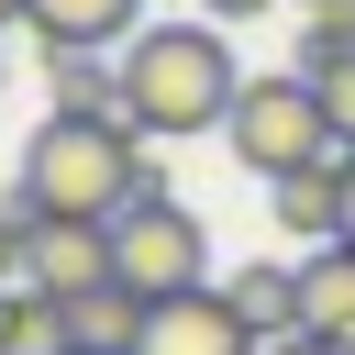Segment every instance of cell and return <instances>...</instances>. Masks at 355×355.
Instances as JSON below:
<instances>
[{
	"instance_id": "9c48e42d",
	"label": "cell",
	"mask_w": 355,
	"mask_h": 355,
	"mask_svg": "<svg viewBox=\"0 0 355 355\" xmlns=\"http://www.w3.org/2000/svg\"><path fill=\"white\" fill-rule=\"evenodd\" d=\"M22 22H33V44H100V55H122L144 33V0H22Z\"/></svg>"
},
{
	"instance_id": "3957f363",
	"label": "cell",
	"mask_w": 355,
	"mask_h": 355,
	"mask_svg": "<svg viewBox=\"0 0 355 355\" xmlns=\"http://www.w3.org/2000/svg\"><path fill=\"white\" fill-rule=\"evenodd\" d=\"M222 144L244 155V178H300V166L344 155V144H333V111H322V89H311L300 67H266V78H244V89H233V122H222Z\"/></svg>"
},
{
	"instance_id": "2e32d148",
	"label": "cell",
	"mask_w": 355,
	"mask_h": 355,
	"mask_svg": "<svg viewBox=\"0 0 355 355\" xmlns=\"http://www.w3.org/2000/svg\"><path fill=\"white\" fill-rule=\"evenodd\" d=\"M266 355H333V344H322V333H277Z\"/></svg>"
},
{
	"instance_id": "7c38bea8",
	"label": "cell",
	"mask_w": 355,
	"mask_h": 355,
	"mask_svg": "<svg viewBox=\"0 0 355 355\" xmlns=\"http://www.w3.org/2000/svg\"><path fill=\"white\" fill-rule=\"evenodd\" d=\"M0 355H78V322L55 288H0Z\"/></svg>"
},
{
	"instance_id": "5bb4252c",
	"label": "cell",
	"mask_w": 355,
	"mask_h": 355,
	"mask_svg": "<svg viewBox=\"0 0 355 355\" xmlns=\"http://www.w3.org/2000/svg\"><path fill=\"white\" fill-rule=\"evenodd\" d=\"M311 89H322V111H333V144L355 155V55H344L333 78H311Z\"/></svg>"
},
{
	"instance_id": "8992f818",
	"label": "cell",
	"mask_w": 355,
	"mask_h": 355,
	"mask_svg": "<svg viewBox=\"0 0 355 355\" xmlns=\"http://www.w3.org/2000/svg\"><path fill=\"white\" fill-rule=\"evenodd\" d=\"M266 211H277V233L311 255V244H344V155H322V166H300V178H266Z\"/></svg>"
},
{
	"instance_id": "ac0fdd59",
	"label": "cell",
	"mask_w": 355,
	"mask_h": 355,
	"mask_svg": "<svg viewBox=\"0 0 355 355\" xmlns=\"http://www.w3.org/2000/svg\"><path fill=\"white\" fill-rule=\"evenodd\" d=\"M0 22H22V0H0Z\"/></svg>"
},
{
	"instance_id": "4fadbf2b",
	"label": "cell",
	"mask_w": 355,
	"mask_h": 355,
	"mask_svg": "<svg viewBox=\"0 0 355 355\" xmlns=\"http://www.w3.org/2000/svg\"><path fill=\"white\" fill-rule=\"evenodd\" d=\"M222 300H233L266 344H277V333H300V266H233V277H222Z\"/></svg>"
},
{
	"instance_id": "6da1fadb",
	"label": "cell",
	"mask_w": 355,
	"mask_h": 355,
	"mask_svg": "<svg viewBox=\"0 0 355 355\" xmlns=\"http://www.w3.org/2000/svg\"><path fill=\"white\" fill-rule=\"evenodd\" d=\"M155 189H166L155 178V144L122 111H44L22 133V178H11V200L33 222H122Z\"/></svg>"
},
{
	"instance_id": "277c9868",
	"label": "cell",
	"mask_w": 355,
	"mask_h": 355,
	"mask_svg": "<svg viewBox=\"0 0 355 355\" xmlns=\"http://www.w3.org/2000/svg\"><path fill=\"white\" fill-rule=\"evenodd\" d=\"M111 277H133L144 300H178V288H211V233H200V211L189 200H133L122 222H111Z\"/></svg>"
},
{
	"instance_id": "ba28073f",
	"label": "cell",
	"mask_w": 355,
	"mask_h": 355,
	"mask_svg": "<svg viewBox=\"0 0 355 355\" xmlns=\"http://www.w3.org/2000/svg\"><path fill=\"white\" fill-rule=\"evenodd\" d=\"M300 333L355 355V244H311L300 255Z\"/></svg>"
},
{
	"instance_id": "52a82bcc",
	"label": "cell",
	"mask_w": 355,
	"mask_h": 355,
	"mask_svg": "<svg viewBox=\"0 0 355 355\" xmlns=\"http://www.w3.org/2000/svg\"><path fill=\"white\" fill-rule=\"evenodd\" d=\"M100 277H111V222H33V266H22V288L78 300V288H100Z\"/></svg>"
},
{
	"instance_id": "e0dca14e",
	"label": "cell",
	"mask_w": 355,
	"mask_h": 355,
	"mask_svg": "<svg viewBox=\"0 0 355 355\" xmlns=\"http://www.w3.org/2000/svg\"><path fill=\"white\" fill-rule=\"evenodd\" d=\"M344 244H355V155H344Z\"/></svg>"
},
{
	"instance_id": "8fae6325",
	"label": "cell",
	"mask_w": 355,
	"mask_h": 355,
	"mask_svg": "<svg viewBox=\"0 0 355 355\" xmlns=\"http://www.w3.org/2000/svg\"><path fill=\"white\" fill-rule=\"evenodd\" d=\"M44 100H55V111H122V55H100V44H44Z\"/></svg>"
},
{
	"instance_id": "9a60e30c",
	"label": "cell",
	"mask_w": 355,
	"mask_h": 355,
	"mask_svg": "<svg viewBox=\"0 0 355 355\" xmlns=\"http://www.w3.org/2000/svg\"><path fill=\"white\" fill-rule=\"evenodd\" d=\"M266 11H277V0H200V22H222V33H233V22H266Z\"/></svg>"
},
{
	"instance_id": "7a4b0ae2",
	"label": "cell",
	"mask_w": 355,
	"mask_h": 355,
	"mask_svg": "<svg viewBox=\"0 0 355 355\" xmlns=\"http://www.w3.org/2000/svg\"><path fill=\"white\" fill-rule=\"evenodd\" d=\"M233 33L222 22H144L122 44V122L144 144H189V133H222L233 122Z\"/></svg>"
},
{
	"instance_id": "30bf717a",
	"label": "cell",
	"mask_w": 355,
	"mask_h": 355,
	"mask_svg": "<svg viewBox=\"0 0 355 355\" xmlns=\"http://www.w3.org/2000/svg\"><path fill=\"white\" fill-rule=\"evenodd\" d=\"M144 288L133 277H100V288H78L67 300V322H78V355H133V333H144Z\"/></svg>"
},
{
	"instance_id": "5b68a950",
	"label": "cell",
	"mask_w": 355,
	"mask_h": 355,
	"mask_svg": "<svg viewBox=\"0 0 355 355\" xmlns=\"http://www.w3.org/2000/svg\"><path fill=\"white\" fill-rule=\"evenodd\" d=\"M133 355H266V333L222 300V277L211 288H178V300H155L144 311V333H133Z\"/></svg>"
}]
</instances>
